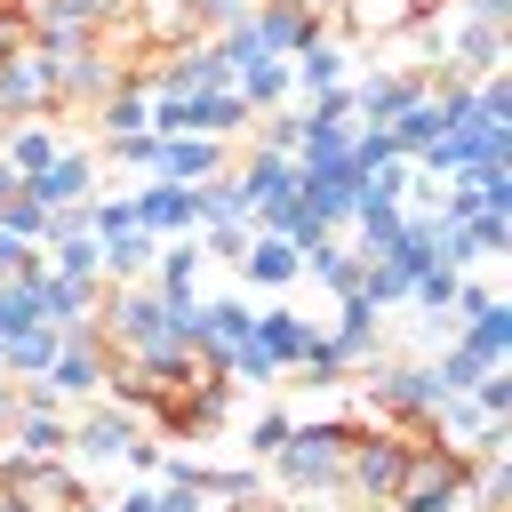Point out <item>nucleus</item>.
<instances>
[{
  "instance_id": "nucleus-1",
  "label": "nucleus",
  "mask_w": 512,
  "mask_h": 512,
  "mask_svg": "<svg viewBox=\"0 0 512 512\" xmlns=\"http://www.w3.org/2000/svg\"><path fill=\"white\" fill-rule=\"evenodd\" d=\"M360 424H368V416H320V424H296V432L280 440V456H272L280 488H296V496H328V488H344V448L360 440Z\"/></svg>"
},
{
  "instance_id": "nucleus-2",
  "label": "nucleus",
  "mask_w": 512,
  "mask_h": 512,
  "mask_svg": "<svg viewBox=\"0 0 512 512\" xmlns=\"http://www.w3.org/2000/svg\"><path fill=\"white\" fill-rule=\"evenodd\" d=\"M96 336H104V352H120V360H136V352H152V344H176V336H168V296H160L152 280L104 288V296H96Z\"/></svg>"
},
{
  "instance_id": "nucleus-3",
  "label": "nucleus",
  "mask_w": 512,
  "mask_h": 512,
  "mask_svg": "<svg viewBox=\"0 0 512 512\" xmlns=\"http://www.w3.org/2000/svg\"><path fill=\"white\" fill-rule=\"evenodd\" d=\"M72 456H80V464H136V472H160V440H152L120 400L72 408Z\"/></svg>"
},
{
  "instance_id": "nucleus-4",
  "label": "nucleus",
  "mask_w": 512,
  "mask_h": 512,
  "mask_svg": "<svg viewBox=\"0 0 512 512\" xmlns=\"http://www.w3.org/2000/svg\"><path fill=\"white\" fill-rule=\"evenodd\" d=\"M464 472H472V456H456V448H440V440H416L400 488L384 496V512H456V504H464Z\"/></svg>"
},
{
  "instance_id": "nucleus-5",
  "label": "nucleus",
  "mask_w": 512,
  "mask_h": 512,
  "mask_svg": "<svg viewBox=\"0 0 512 512\" xmlns=\"http://www.w3.org/2000/svg\"><path fill=\"white\" fill-rule=\"evenodd\" d=\"M0 496H16L24 512H72V504H88L72 456H16L8 440H0Z\"/></svg>"
},
{
  "instance_id": "nucleus-6",
  "label": "nucleus",
  "mask_w": 512,
  "mask_h": 512,
  "mask_svg": "<svg viewBox=\"0 0 512 512\" xmlns=\"http://www.w3.org/2000/svg\"><path fill=\"white\" fill-rule=\"evenodd\" d=\"M408 432L400 424H360V440L344 448V488L360 496V504H384L392 488H400V472H408Z\"/></svg>"
},
{
  "instance_id": "nucleus-7",
  "label": "nucleus",
  "mask_w": 512,
  "mask_h": 512,
  "mask_svg": "<svg viewBox=\"0 0 512 512\" xmlns=\"http://www.w3.org/2000/svg\"><path fill=\"white\" fill-rule=\"evenodd\" d=\"M144 88L152 96H216V88H232V56L216 40H184V48H168V64H152Z\"/></svg>"
},
{
  "instance_id": "nucleus-8",
  "label": "nucleus",
  "mask_w": 512,
  "mask_h": 512,
  "mask_svg": "<svg viewBox=\"0 0 512 512\" xmlns=\"http://www.w3.org/2000/svg\"><path fill=\"white\" fill-rule=\"evenodd\" d=\"M104 376H112V352H104V336L88 328V336H64V344H56V360H48L40 384H48L64 408H88V400L104 392Z\"/></svg>"
},
{
  "instance_id": "nucleus-9",
  "label": "nucleus",
  "mask_w": 512,
  "mask_h": 512,
  "mask_svg": "<svg viewBox=\"0 0 512 512\" xmlns=\"http://www.w3.org/2000/svg\"><path fill=\"white\" fill-rule=\"evenodd\" d=\"M432 88V72H408V64H384V72H368V80H352V120L360 128H392L416 96Z\"/></svg>"
},
{
  "instance_id": "nucleus-10",
  "label": "nucleus",
  "mask_w": 512,
  "mask_h": 512,
  "mask_svg": "<svg viewBox=\"0 0 512 512\" xmlns=\"http://www.w3.org/2000/svg\"><path fill=\"white\" fill-rule=\"evenodd\" d=\"M40 112H56V64L40 48H24V56L0 64V120L16 128V120H40Z\"/></svg>"
},
{
  "instance_id": "nucleus-11",
  "label": "nucleus",
  "mask_w": 512,
  "mask_h": 512,
  "mask_svg": "<svg viewBox=\"0 0 512 512\" xmlns=\"http://www.w3.org/2000/svg\"><path fill=\"white\" fill-rule=\"evenodd\" d=\"M24 200H40L48 216H56V208H88V200H96V152L64 144L40 176H24Z\"/></svg>"
},
{
  "instance_id": "nucleus-12",
  "label": "nucleus",
  "mask_w": 512,
  "mask_h": 512,
  "mask_svg": "<svg viewBox=\"0 0 512 512\" xmlns=\"http://www.w3.org/2000/svg\"><path fill=\"white\" fill-rule=\"evenodd\" d=\"M128 208H136V224H144L152 240H192V232H200V192H184V184L144 176V184L128 192Z\"/></svg>"
},
{
  "instance_id": "nucleus-13",
  "label": "nucleus",
  "mask_w": 512,
  "mask_h": 512,
  "mask_svg": "<svg viewBox=\"0 0 512 512\" xmlns=\"http://www.w3.org/2000/svg\"><path fill=\"white\" fill-rule=\"evenodd\" d=\"M232 168V144H216V136H160L152 144V176L160 184H208V176H224Z\"/></svg>"
},
{
  "instance_id": "nucleus-14",
  "label": "nucleus",
  "mask_w": 512,
  "mask_h": 512,
  "mask_svg": "<svg viewBox=\"0 0 512 512\" xmlns=\"http://www.w3.org/2000/svg\"><path fill=\"white\" fill-rule=\"evenodd\" d=\"M32 40H80V32H104L120 16V0H16Z\"/></svg>"
},
{
  "instance_id": "nucleus-15",
  "label": "nucleus",
  "mask_w": 512,
  "mask_h": 512,
  "mask_svg": "<svg viewBox=\"0 0 512 512\" xmlns=\"http://www.w3.org/2000/svg\"><path fill=\"white\" fill-rule=\"evenodd\" d=\"M96 296H104V280H56V272L40 264V320H48L56 336H88V328H96Z\"/></svg>"
},
{
  "instance_id": "nucleus-16",
  "label": "nucleus",
  "mask_w": 512,
  "mask_h": 512,
  "mask_svg": "<svg viewBox=\"0 0 512 512\" xmlns=\"http://www.w3.org/2000/svg\"><path fill=\"white\" fill-rule=\"evenodd\" d=\"M312 336H320V328H312L304 312H288V304H264V312H256V336H248V344H256V352H264V360H272V368L288 376V368H296V360L312 352Z\"/></svg>"
},
{
  "instance_id": "nucleus-17",
  "label": "nucleus",
  "mask_w": 512,
  "mask_h": 512,
  "mask_svg": "<svg viewBox=\"0 0 512 512\" xmlns=\"http://www.w3.org/2000/svg\"><path fill=\"white\" fill-rule=\"evenodd\" d=\"M336 16L360 40H400V32H416L432 16V0H336Z\"/></svg>"
},
{
  "instance_id": "nucleus-18",
  "label": "nucleus",
  "mask_w": 512,
  "mask_h": 512,
  "mask_svg": "<svg viewBox=\"0 0 512 512\" xmlns=\"http://www.w3.org/2000/svg\"><path fill=\"white\" fill-rule=\"evenodd\" d=\"M232 176H240V192H248V224L296 192V160H288V152H248V160H232Z\"/></svg>"
},
{
  "instance_id": "nucleus-19",
  "label": "nucleus",
  "mask_w": 512,
  "mask_h": 512,
  "mask_svg": "<svg viewBox=\"0 0 512 512\" xmlns=\"http://www.w3.org/2000/svg\"><path fill=\"white\" fill-rule=\"evenodd\" d=\"M496 64H504V32L496 24H472V16H448V72L488 80Z\"/></svg>"
},
{
  "instance_id": "nucleus-20",
  "label": "nucleus",
  "mask_w": 512,
  "mask_h": 512,
  "mask_svg": "<svg viewBox=\"0 0 512 512\" xmlns=\"http://www.w3.org/2000/svg\"><path fill=\"white\" fill-rule=\"evenodd\" d=\"M344 72H352V56H344V48L320 32L312 48H296V56H288V96H304V104H312V96L344 88Z\"/></svg>"
},
{
  "instance_id": "nucleus-21",
  "label": "nucleus",
  "mask_w": 512,
  "mask_h": 512,
  "mask_svg": "<svg viewBox=\"0 0 512 512\" xmlns=\"http://www.w3.org/2000/svg\"><path fill=\"white\" fill-rule=\"evenodd\" d=\"M56 152H64V136H56V112H40V120H16V128L0 136V160L16 168V184H24V176H40Z\"/></svg>"
},
{
  "instance_id": "nucleus-22",
  "label": "nucleus",
  "mask_w": 512,
  "mask_h": 512,
  "mask_svg": "<svg viewBox=\"0 0 512 512\" xmlns=\"http://www.w3.org/2000/svg\"><path fill=\"white\" fill-rule=\"evenodd\" d=\"M240 280H248V288H288V280H304V248H288V240H272V232H248Z\"/></svg>"
},
{
  "instance_id": "nucleus-23",
  "label": "nucleus",
  "mask_w": 512,
  "mask_h": 512,
  "mask_svg": "<svg viewBox=\"0 0 512 512\" xmlns=\"http://www.w3.org/2000/svg\"><path fill=\"white\" fill-rule=\"evenodd\" d=\"M96 128H104V144H120V136H152V88L128 72V80L96 104Z\"/></svg>"
},
{
  "instance_id": "nucleus-24",
  "label": "nucleus",
  "mask_w": 512,
  "mask_h": 512,
  "mask_svg": "<svg viewBox=\"0 0 512 512\" xmlns=\"http://www.w3.org/2000/svg\"><path fill=\"white\" fill-rule=\"evenodd\" d=\"M360 272H368V256H360V248H344L336 232L304 248V280H320L328 296H360Z\"/></svg>"
},
{
  "instance_id": "nucleus-25",
  "label": "nucleus",
  "mask_w": 512,
  "mask_h": 512,
  "mask_svg": "<svg viewBox=\"0 0 512 512\" xmlns=\"http://www.w3.org/2000/svg\"><path fill=\"white\" fill-rule=\"evenodd\" d=\"M8 448L16 456H72V408H24L8 424Z\"/></svg>"
},
{
  "instance_id": "nucleus-26",
  "label": "nucleus",
  "mask_w": 512,
  "mask_h": 512,
  "mask_svg": "<svg viewBox=\"0 0 512 512\" xmlns=\"http://www.w3.org/2000/svg\"><path fill=\"white\" fill-rule=\"evenodd\" d=\"M200 240H160V256H152V288L168 296V304H184V296H200Z\"/></svg>"
},
{
  "instance_id": "nucleus-27",
  "label": "nucleus",
  "mask_w": 512,
  "mask_h": 512,
  "mask_svg": "<svg viewBox=\"0 0 512 512\" xmlns=\"http://www.w3.org/2000/svg\"><path fill=\"white\" fill-rule=\"evenodd\" d=\"M320 336L344 352V368H360V360H376V336H384V328H376V312H368L360 296H336V328H320Z\"/></svg>"
},
{
  "instance_id": "nucleus-28",
  "label": "nucleus",
  "mask_w": 512,
  "mask_h": 512,
  "mask_svg": "<svg viewBox=\"0 0 512 512\" xmlns=\"http://www.w3.org/2000/svg\"><path fill=\"white\" fill-rule=\"evenodd\" d=\"M440 136H448V104H440V96L424 88V96H416V104H408V112L392 120V144H400V160H416V152H432Z\"/></svg>"
},
{
  "instance_id": "nucleus-29",
  "label": "nucleus",
  "mask_w": 512,
  "mask_h": 512,
  "mask_svg": "<svg viewBox=\"0 0 512 512\" xmlns=\"http://www.w3.org/2000/svg\"><path fill=\"white\" fill-rule=\"evenodd\" d=\"M456 336H464V344H472V352H480L488 368H512V304H504V296H496L488 312L456 320Z\"/></svg>"
},
{
  "instance_id": "nucleus-30",
  "label": "nucleus",
  "mask_w": 512,
  "mask_h": 512,
  "mask_svg": "<svg viewBox=\"0 0 512 512\" xmlns=\"http://www.w3.org/2000/svg\"><path fill=\"white\" fill-rule=\"evenodd\" d=\"M56 328L40 320V328H24V336H0V376H16V384H32V376H48V360H56Z\"/></svg>"
},
{
  "instance_id": "nucleus-31",
  "label": "nucleus",
  "mask_w": 512,
  "mask_h": 512,
  "mask_svg": "<svg viewBox=\"0 0 512 512\" xmlns=\"http://www.w3.org/2000/svg\"><path fill=\"white\" fill-rule=\"evenodd\" d=\"M464 496H472V512H496V504L512 496V464H504V448H480V456H472Z\"/></svg>"
},
{
  "instance_id": "nucleus-32",
  "label": "nucleus",
  "mask_w": 512,
  "mask_h": 512,
  "mask_svg": "<svg viewBox=\"0 0 512 512\" xmlns=\"http://www.w3.org/2000/svg\"><path fill=\"white\" fill-rule=\"evenodd\" d=\"M24 328H40V264L0 280V336H24Z\"/></svg>"
},
{
  "instance_id": "nucleus-33",
  "label": "nucleus",
  "mask_w": 512,
  "mask_h": 512,
  "mask_svg": "<svg viewBox=\"0 0 512 512\" xmlns=\"http://www.w3.org/2000/svg\"><path fill=\"white\" fill-rule=\"evenodd\" d=\"M192 192H200V224H248V192H240L232 168L208 176V184H192Z\"/></svg>"
},
{
  "instance_id": "nucleus-34",
  "label": "nucleus",
  "mask_w": 512,
  "mask_h": 512,
  "mask_svg": "<svg viewBox=\"0 0 512 512\" xmlns=\"http://www.w3.org/2000/svg\"><path fill=\"white\" fill-rule=\"evenodd\" d=\"M200 488H208V504H256L264 472L256 464H200Z\"/></svg>"
},
{
  "instance_id": "nucleus-35",
  "label": "nucleus",
  "mask_w": 512,
  "mask_h": 512,
  "mask_svg": "<svg viewBox=\"0 0 512 512\" xmlns=\"http://www.w3.org/2000/svg\"><path fill=\"white\" fill-rule=\"evenodd\" d=\"M480 376H488V360H480V352H472L464 336H448V352L432 360V384H440V392H472Z\"/></svg>"
},
{
  "instance_id": "nucleus-36",
  "label": "nucleus",
  "mask_w": 512,
  "mask_h": 512,
  "mask_svg": "<svg viewBox=\"0 0 512 512\" xmlns=\"http://www.w3.org/2000/svg\"><path fill=\"white\" fill-rule=\"evenodd\" d=\"M456 280L464 272H448V264H432V272H416V288H408V304L416 312H432V320H448V304H456ZM456 328V320H448Z\"/></svg>"
},
{
  "instance_id": "nucleus-37",
  "label": "nucleus",
  "mask_w": 512,
  "mask_h": 512,
  "mask_svg": "<svg viewBox=\"0 0 512 512\" xmlns=\"http://www.w3.org/2000/svg\"><path fill=\"white\" fill-rule=\"evenodd\" d=\"M0 232H8V240H24V248H40V240H48V208H40V200H24V184H16V200H0Z\"/></svg>"
},
{
  "instance_id": "nucleus-38",
  "label": "nucleus",
  "mask_w": 512,
  "mask_h": 512,
  "mask_svg": "<svg viewBox=\"0 0 512 512\" xmlns=\"http://www.w3.org/2000/svg\"><path fill=\"white\" fill-rule=\"evenodd\" d=\"M472 408H480V416H496V424H504V416H512V368H488V376H480V384H472Z\"/></svg>"
},
{
  "instance_id": "nucleus-39",
  "label": "nucleus",
  "mask_w": 512,
  "mask_h": 512,
  "mask_svg": "<svg viewBox=\"0 0 512 512\" xmlns=\"http://www.w3.org/2000/svg\"><path fill=\"white\" fill-rule=\"evenodd\" d=\"M256 152H288L296 160V112H256Z\"/></svg>"
},
{
  "instance_id": "nucleus-40",
  "label": "nucleus",
  "mask_w": 512,
  "mask_h": 512,
  "mask_svg": "<svg viewBox=\"0 0 512 512\" xmlns=\"http://www.w3.org/2000/svg\"><path fill=\"white\" fill-rule=\"evenodd\" d=\"M464 232H472V248H480V264L512 248V216H464Z\"/></svg>"
},
{
  "instance_id": "nucleus-41",
  "label": "nucleus",
  "mask_w": 512,
  "mask_h": 512,
  "mask_svg": "<svg viewBox=\"0 0 512 512\" xmlns=\"http://www.w3.org/2000/svg\"><path fill=\"white\" fill-rule=\"evenodd\" d=\"M296 368H304V376H312V384H344V376H352V368H344V352H336V344H328V336H312V352H304V360H296Z\"/></svg>"
},
{
  "instance_id": "nucleus-42",
  "label": "nucleus",
  "mask_w": 512,
  "mask_h": 512,
  "mask_svg": "<svg viewBox=\"0 0 512 512\" xmlns=\"http://www.w3.org/2000/svg\"><path fill=\"white\" fill-rule=\"evenodd\" d=\"M288 432H296V416H280V408H264V416H256V424H248V448H256V456H264V464H272V456H280V440H288Z\"/></svg>"
},
{
  "instance_id": "nucleus-43",
  "label": "nucleus",
  "mask_w": 512,
  "mask_h": 512,
  "mask_svg": "<svg viewBox=\"0 0 512 512\" xmlns=\"http://www.w3.org/2000/svg\"><path fill=\"white\" fill-rule=\"evenodd\" d=\"M248 8L256 0H192V32L208 24V32H232V24H248Z\"/></svg>"
},
{
  "instance_id": "nucleus-44",
  "label": "nucleus",
  "mask_w": 512,
  "mask_h": 512,
  "mask_svg": "<svg viewBox=\"0 0 512 512\" xmlns=\"http://www.w3.org/2000/svg\"><path fill=\"white\" fill-rule=\"evenodd\" d=\"M24 48H32V24H24V8H16V0H0V64H8V56H24Z\"/></svg>"
},
{
  "instance_id": "nucleus-45",
  "label": "nucleus",
  "mask_w": 512,
  "mask_h": 512,
  "mask_svg": "<svg viewBox=\"0 0 512 512\" xmlns=\"http://www.w3.org/2000/svg\"><path fill=\"white\" fill-rule=\"evenodd\" d=\"M32 264H40V248H24V240L0 232V280H16V272H32Z\"/></svg>"
},
{
  "instance_id": "nucleus-46",
  "label": "nucleus",
  "mask_w": 512,
  "mask_h": 512,
  "mask_svg": "<svg viewBox=\"0 0 512 512\" xmlns=\"http://www.w3.org/2000/svg\"><path fill=\"white\" fill-rule=\"evenodd\" d=\"M16 416H24V384H16V376H0V440H8V424H16Z\"/></svg>"
},
{
  "instance_id": "nucleus-47",
  "label": "nucleus",
  "mask_w": 512,
  "mask_h": 512,
  "mask_svg": "<svg viewBox=\"0 0 512 512\" xmlns=\"http://www.w3.org/2000/svg\"><path fill=\"white\" fill-rule=\"evenodd\" d=\"M464 16H472V24H496V32H504V16H512V0H464Z\"/></svg>"
},
{
  "instance_id": "nucleus-48",
  "label": "nucleus",
  "mask_w": 512,
  "mask_h": 512,
  "mask_svg": "<svg viewBox=\"0 0 512 512\" xmlns=\"http://www.w3.org/2000/svg\"><path fill=\"white\" fill-rule=\"evenodd\" d=\"M0 200H16V168L8 160H0Z\"/></svg>"
},
{
  "instance_id": "nucleus-49",
  "label": "nucleus",
  "mask_w": 512,
  "mask_h": 512,
  "mask_svg": "<svg viewBox=\"0 0 512 512\" xmlns=\"http://www.w3.org/2000/svg\"><path fill=\"white\" fill-rule=\"evenodd\" d=\"M216 512H264V504H216Z\"/></svg>"
},
{
  "instance_id": "nucleus-50",
  "label": "nucleus",
  "mask_w": 512,
  "mask_h": 512,
  "mask_svg": "<svg viewBox=\"0 0 512 512\" xmlns=\"http://www.w3.org/2000/svg\"><path fill=\"white\" fill-rule=\"evenodd\" d=\"M0 512H24V504H16V496H0Z\"/></svg>"
},
{
  "instance_id": "nucleus-51",
  "label": "nucleus",
  "mask_w": 512,
  "mask_h": 512,
  "mask_svg": "<svg viewBox=\"0 0 512 512\" xmlns=\"http://www.w3.org/2000/svg\"><path fill=\"white\" fill-rule=\"evenodd\" d=\"M120 8H136V0H120Z\"/></svg>"
}]
</instances>
